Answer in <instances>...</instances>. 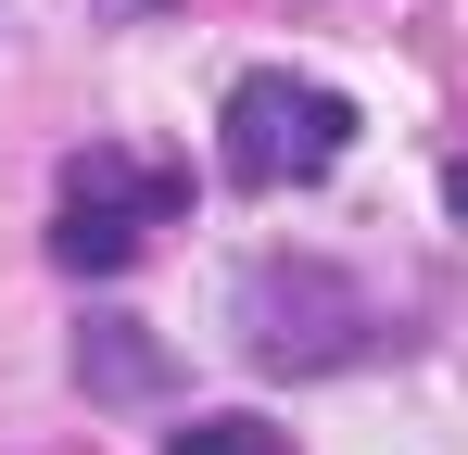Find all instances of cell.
<instances>
[{
  "label": "cell",
  "mask_w": 468,
  "mask_h": 455,
  "mask_svg": "<svg viewBox=\"0 0 468 455\" xmlns=\"http://www.w3.org/2000/svg\"><path fill=\"white\" fill-rule=\"evenodd\" d=\"M216 152H229V177H240V190H304V177H329V164L355 152V101H342L329 76L266 64V76H240V89H229Z\"/></svg>",
  "instance_id": "6da1fadb"
},
{
  "label": "cell",
  "mask_w": 468,
  "mask_h": 455,
  "mask_svg": "<svg viewBox=\"0 0 468 455\" xmlns=\"http://www.w3.org/2000/svg\"><path fill=\"white\" fill-rule=\"evenodd\" d=\"M367 329H380V303L355 291L342 266H316V253H266V266L240 279V342H253V367H355Z\"/></svg>",
  "instance_id": "7a4b0ae2"
},
{
  "label": "cell",
  "mask_w": 468,
  "mask_h": 455,
  "mask_svg": "<svg viewBox=\"0 0 468 455\" xmlns=\"http://www.w3.org/2000/svg\"><path fill=\"white\" fill-rule=\"evenodd\" d=\"M190 203V177L177 164H140V152H77L64 164V216H51V253L77 266V279H114L165 216Z\"/></svg>",
  "instance_id": "3957f363"
},
{
  "label": "cell",
  "mask_w": 468,
  "mask_h": 455,
  "mask_svg": "<svg viewBox=\"0 0 468 455\" xmlns=\"http://www.w3.org/2000/svg\"><path fill=\"white\" fill-rule=\"evenodd\" d=\"M77 367L101 379V392H153V379H165V354L140 342V329H127V316H101V329L77 342Z\"/></svg>",
  "instance_id": "277c9868"
},
{
  "label": "cell",
  "mask_w": 468,
  "mask_h": 455,
  "mask_svg": "<svg viewBox=\"0 0 468 455\" xmlns=\"http://www.w3.org/2000/svg\"><path fill=\"white\" fill-rule=\"evenodd\" d=\"M165 455H292V430H266V418H190Z\"/></svg>",
  "instance_id": "5b68a950"
},
{
  "label": "cell",
  "mask_w": 468,
  "mask_h": 455,
  "mask_svg": "<svg viewBox=\"0 0 468 455\" xmlns=\"http://www.w3.org/2000/svg\"><path fill=\"white\" fill-rule=\"evenodd\" d=\"M443 203H456V216H468V152H456V164H443Z\"/></svg>",
  "instance_id": "8992f818"
}]
</instances>
